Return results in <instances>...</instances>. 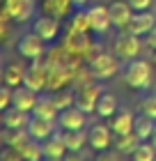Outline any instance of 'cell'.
<instances>
[{
  "label": "cell",
  "instance_id": "6da1fadb",
  "mask_svg": "<svg viewBox=\"0 0 156 161\" xmlns=\"http://www.w3.org/2000/svg\"><path fill=\"white\" fill-rule=\"evenodd\" d=\"M87 69L94 80H106L110 76L117 74L120 69V60H117L115 53H106V51H96L94 55H90V62H87Z\"/></svg>",
  "mask_w": 156,
  "mask_h": 161
},
{
  "label": "cell",
  "instance_id": "7a4b0ae2",
  "mask_svg": "<svg viewBox=\"0 0 156 161\" xmlns=\"http://www.w3.org/2000/svg\"><path fill=\"white\" fill-rule=\"evenodd\" d=\"M140 51H143L140 37H138V35H133V32H129V30H122L115 37V42H113V53L117 55V60H120V62L136 60V58L140 55Z\"/></svg>",
  "mask_w": 156,
  "mask_h": 161
},
{
  "label": "cell",
  "instance_id": "3957f363",
  "mask_svg": "<svg viewBox=\"0 0 156 161\" xmlns=\"http://www.w3.org/2000/svg\"><path fill=\"white\" fill-rule=\"evenodd\" d=\"M124 80L126 85L133 87V90H145L149 87L152 83V67L147 60H131L126 62V69H124Z\"/></svg>",
  "mask_w": 156,
  "mask_h": 161
},
{
  "label": "cell",
  "instance_id": "277c9868",
  "mask_svg": "<svg viewBox=\"0 0 156 161\" xmlns=\"http://www.w3.org/2000/svg\"><path fill=\"white\" fill-rule=\"evenodd\" d=\"M16 51L21 58H25V60H39V58L46 55V42H44L39 35H37L35 30L21 35L19 42H16Z\"/></svg>",
  "mask_w": 156,
  "mask_h": 161
},
{
  "label": "cell",
  "instance_id": "5b68a950",
  "mask_svg": "<svg viewBox=\"0 0 156 161\" xmlns=\"http://www.w3.org/2000/svg\"><path fill=\"white\" fill-rule=\"evenodd\" d=\"M23 85L32 87L35 92H44L48 87V67H46V62H44V58L30 60V64L25 67Z\"/></svg>",
  "mask_w": 156,
  "mask_h": 161
},
{
  "label": "cell",
  "instance_id": "8992f818",
  "mask_svg": "<svg viewBox=\"0 0 156 161\" xmlns=\"http://www.w3.org/2000/svg\"><path fill=\"white\" fill-rule=\"evenodd\" d=\"M101 92H103L101 83H90V80H87L83 85H76V106L83 108L87 115H92L94 108H96V101L101 97Z\"/></svg>",
  "mask_w": 156,
  "mask_h": 161
},
{
  "label": "cell",
  "instance_id": "52a82bcc",
  "mask_svg": "<svg viewBox=\"0 0 156 161\" xmlns=\"http://www.w3.org/2000/svg\"><path fill=\"white\" fill-rule=\"evenodd\" d=\"M3 9L7 12L9 21L14 23H25L32 19V14L37 9V0H5Z\"/></svg>",
  "mask_w": 156,
  "mask_h": 161
},
{
  "label": "cell",
  "instance_id": "ba28073f",
  "mask_svg": "<svg viewBox=\"0 0 156 161\" xmlns=\"http://www.w3.org/2000/svg\"><path fill=\"white\" fill-rule=\"evenodd\" d=\"M87 122H90V120H87V113L83 111V108H78L76 104L57 113V129H62V131L85 129Z\"/></svg>",
  "mask_w": 156,
  "mask_h": 161
},
{
  "label": "cell",
  "instance_id": "9c48e42d",
  "mask_svg": "<svg viewBox=\"0 0 156 161\" xmlns=\"http://www.w3.org/2000/svg\"><path fill=\"white\" fill-rule=\"evenodd\" d=\"M32 30L39 35L46 44H51V42H55L57 37H60V19L48 16V14H41V16L35 19Z\"/></svg>",
  "mask_w": 156,
  "mask_h": 161
},
{
  "label": "cell",
  "instance_id": "30bf717a",
  "mask_svg": "<svg viewBox=\"0 0 156 161\" xmlns=\"http://www.w3.org/2000/svg\"><path fill=\"white\" fill-rule=\"evenodd\" d=\"M110 143H113V129L110 127L96 122V124H92V127L87 129V145H90L92 150H96V152L108 150Z\"/></svg>",
  "mask_w": 156,
  "mask_h": 161
},
{
  "label": "cell",
  "instance_id": "8fae6325",
  "mask_svg": "<svg viewBox=\"0 0 156 161\" xmlns=\"http://www.w3.org/2000/svg\"><path fill=\"white\" fill-rule=\"evenodd\" d=\"M87 19H90V32L94 35H106L110 30V14H108V7L103 5H92L87 9Z\"/></svg>",
  "mask_w": 156,
  "mask_h": 161
},
{
  "label": "cell",
  "instance_id": "7c38bea8",
  "mask_svg": "<svg viewBox=\"0 0 156 161\" xmlns=\"http://www.w3.org/2000/svg\"><path fill=\"white\" fill-rule=\"evenodd\" d=\"M28 134L35 141H44L48 138L53 131L57 129V120H48V118H39V115H30V122H28Z\"/></svg>",
  "mask_w": 156,
  "mask_h": 161
},
{
  "label": "cell",
  "instance_id": "4fadbf2b",
  "mask_svg": "<svg viewBox=\"0 0 156 161\" xmlns=\"http://www.w3.org/2000/svg\"><path fill=\"white\" fill-rule=\"evenodd\" d=\"M62 46H64L67 51H69L71 55L80 58V55H85L87 51H90L92 42H90V37H87V32H76V30H67V37H64V42H62Z\"/></svg>",
  "mask_w": 156,
  "mask_h": 161
},
{
  "label": "cell",
  "instance_id": "5bb4252c",
  "mask_svg": "<svg viewBox=\"0 0 156 161\" xmlns=\"http://www.w3.org/2000/svg\"><path fill=\"white\" fill-rule=\"evenodd\" d=\"M154 25H156V16L152 12H133V16H131L129 23H126L124 30L138 35V37H145Z\"/></svg>",
  "mask_w": 156,
  "mask_h": 161
},
{
  "label": "cell",
  "instance_id": "9a60e30c",
  "mask_svg": "<svg viewBox=\"0 0 156 161\" xmlns=\"http://www.w3.org/2000/svg\"><path fill=\"white\" fill-rule=\"evenodd\" d=\"M37 94L39 92H35L32 87H28V85L12 87V106H16V108H21V111H25V113H32Z\"/></svg>",
  "mask_w": 156,
  "mask_h": 161
},
{
  "label": "cell",
  "instance_id": "2e32d148",
  "mask_svg": "<svg viewBox=\"0 0 156 161\" xmlns=\"http://www.w3.org/2000/svg\"><path fill=\"white\" fill-rule=\"evenodd\" d=\"M108 14H110V23H113V28L124 30L126 23H129L131 16H133V9H131L129 3H124V0H115V3L108 5Z\"/></svg>",
  "mask_w": 156,
  "mask_h": 161
},
{
  "label": "cell",
  "instance_id": "e0dca14e",
  "mask_svg": "<svg viewBox=\"0 0 156 161\" xmlns=\"http://www.w3.org/2000/svg\"><path fill=\"white\" fill-rule=\"evenodd\" d=\"M57 106H55V97L53 92H39L32 108V115H39V118H48V120H57Z\"/></svg>",
  "mask_w": 156,
  "mask_h": 161
},
{
  "label": "cell",
  "instance_id": "ac0fdd59",
  "mask_svg": "<svg viewBox=\"0 0 156 161\" xmlns=\"http://www.w3.org/2000/svg\"><path fill=\"white\" fill-rule=\"evenodd\" d=\"M37 7H39L41 14H48V16L55 19H64L71 14V0H37Z\"/></svg>",
  "mask_w": 156,
  "mask_h": 161
},
{
  "label": "cell",
  "instance_id": "d6986e66",
  "mask_svg": "<svg viewBox=\"0 0 156 161\" xmlns=\"http://www.w3.org/2000/svg\"><path fill=\"white\" fill-rule=\"evenodd\" d=\"M32 113H25L16 106H9L3 111V129H25Z\"/></svg>",
  "mask_w": 156,
  "mask_h": 161
},
{
  "label": "cell",
  "instance_id": "ffe728a7",
  "mask_svg": "<svg viewBox=\"0 0 156 161\" xmlns=\"http://www.w3.org/2000/svg\"><path fill=\"white\" fill-rule=\"evenodd\" d=\"M41 150H44V157H55V159H62L67 154V145H64V138H62V129L60 131H53L48 138L41 141Z\"/></svg>",
  "mask_w": 156,
  "mask_h": 161
},
{
  "label": "cell",
  "instance_id": "44dd1931",
  "mask_svg": "<svg viewBox=\"0 0 156 161\" xmlns=\"http://www.w3.org/2000/svg\"><path fill=\"white\" fill-rule=\"evenodd\" d=\"M117 108H120V101H117V97L103 90V92H101V97H99V101H96L94 113L99 115V118H103V120H110V118H113V115L117 113Z\"/></svg>",
  "mask_w": 156,
  "mask_h": 161
},
{
  "label": "cell",
  "instance_id": "7402d4cb",
  "mask_svg": "<svg viewBox=\"0 0 156 161\" xmlns=\"http://www.w3.org/2000/svg\"><path fill=\"white\" fill-rule=\"evenodd\" d=\"M110 120H113V122H110L113 134L120 136V134H131V131H133V120H136V115H133L131 111H117Z\"/></svg>",
  "mask_w": 156,
  "mask_h": 161
},
{
  "label": "cell",
  "instance_id": "603a6c76",
  "mask_svg": "<svg viewBox=\"0 0 156 161\" xmlns=\"http://www.w3.org/2000/svg\"><path fill=\"white\" fill-rule=\"evenodd\" d=\"M23 76H25V67L23 64H19V62L5 64V69H3V83L5 85H9V87L23 85Z\"/></svg>",
  "mask_w": 156,
  "mask_h": 161
},
{
  "label": "cell",
  "instance_id": "cb8c5ba5",
  "mask_svg": "<svg viewBox=\"0 0 156 161\" xmlns=\"http://www.w3.org/2000/svg\"><path fill=\"white\" fill-rule=\"evenodd\" d=\"M154 127H156V120L147 118L145 113L136 115V120H133V134H136L140 141H149V136H152Z\"/></svg>",
  "mask_w": 156,
  "mask_h": 161
},
{
  "label": "cell",
  "instance_id": "d4e9b609",
  "mask_svg": "<svg viewBox=\"0 0 156 161\" xmlns=\"http://www.w3.org/2000/svg\"><path fill=\"white\" fill-rule=\"evenodd\" d=\"M113 143H115V150L120 152V154H126V157H131L133 154V150L140 145V138L133 134H120L117 138H113Z\"/></svg>",
  "mask_w": 156,
  "mask_h": 161
},
{
  "label": "cell",
  "instance_id": "484cf974",
  "mask_svg": "<svg viewBox=\"0 0 156 161\" xmlns=\"http://www.w3.org/2000/svg\"><path fill=\"white\" fill-rule=\"evenodd\" d=\"M67 152L69 150H83L87 145V131L85 129H73V131H62Z\"/></svg>",
  "mask_w": 156,
  "mask_h": 161
},
{
  "label": "cell",
  "instance_id": "4316f807",
  "mask_svg": "<svg viewBox=\"0 0 156 161\" xmlns=\"http://www.w3.org/2000/svg\"><path fill=\"white\" fill-rule=\"evenodd\" d=\"M23 161H41L44 150H41V141H35V138H28V141L19 147Z\"/></svg>",
  "mask_w": 156,
  "mask_h": 161
},
{
  "label": "cell",
  "instance_id": "83f0119b",
  "mask_svg": "<svg viewBox=\"0 0 156 161\" xmlns=\"http://www.w3.org/2000/svg\"><path fill=\"white\" fill-rule=\"evenodd\" d=\"M0 134H3L5 145H9V147H16V150L28 141V138H30L28 129H0Z\"/></svg>",
  "mask_w": 156,
  "mask_h": 161
},
{
  "label": "cell",
  "instance_id": "f1b7e54d",
  "mask_svg": "<svg viewBox=\"0 0 156 161\" xmlns=\"http://www.w3.org/2000/svg\"><path fill=\"white\" fill-rule=\"evenodd\" d=\"M53 97H55L57 111H64V108L76 104V90H71V87H60V90L53 92Z\"/></svg>",
  "mask_w": 156,
  "mask_h": 161
},
{
  "label": "cell",
  "instance_id": "f546056e",
  "mask_svg": "<svg viewBox=\"0 0 156 161\" xmlns=\"http://www.w3.org/2000/svg\"><path fill=\"white\" fill-rule=\"evenodd\" d=\"M69 30L76 32H90V19H87V9H76L69 19Z\"/></svg>",
  "mask_w": 156,
  "mask_h": 161
},
{
  "label": "cell",
  "instance_id": "4dcf8cb0",
  "mask_svg": "<svg viewBox=\"0 0 156 161\" xmlns=\"http://www.w3.org/2000/svg\"><path fill=\"white\" fill-rule=\"evenodd\" d=\"M154 159H156V147L149 141H140V145L131 154V161H154Z\"/></svg>",
  "mask_w": 156,
  "mask_h": 161
},
{
  "label": "cell",
  "instance_id": "1f68e13d",
  "mask_svg": "<svg viewBox=\"0 0 156 161\" xmlns=\"http://www.w3.org/2000/svg\"><path fill=\"white\" fill-rule=\"evenodd\" d=\"M140 113H145L147 118L156 120V94H147L140 99Z\"/></svg>",
  "mask_w": 156,
  "mask_h": 161
},
{
  "label": "cell",
  "instance_id": "d6a6232c",
  "mask_svg": "<svg viewBox=\"0 0 156 161\" xmlns=\"http://www.w3.org/2000/svg\"><path fill=\"white\" fill-rule=\"evenodd\" d=\"M0 161H23V157H21V152L16 147L3 145V150H0Z\"/></svg>",
  "mask_w": 156,
  "mask_h": 161
},
{
  "label": "cell",
  "instance_id": "836d02e7",
  "mask_svg": "<svg viewBox=\"0 0 156 161\" xmlns=\"http://www.w3.org/2000/svg\"><path fill=\"white\" fill-rule=\"evenodd\" d=\"M12 106V87L9 85H0V113L5 111V108Z\"/></svg>",
  "mask_w": 156,
  "mask_h": 161
},
{
  "label": "cell",
  "instance_id": "e575fe53",
  "mask_svg": "<svg viewBox=\"0 0 156 161\" xmlns=\"http://www.w3.org/2000/svg\"><path fill=\"white\" fill-rule=\"evenodd\" d=\"M94 161H122V159H120V152L117 150L115 152L113 150H101L99 154L94 157Z\"/></svg>",
  "mask_w": 156,
  "mask_h": 161
},
{
  "label": "cell",
  "instance_id": "d590c367",
  "mask_svg": "<svg viewBox=\"0 0 156 161\" xmlns=\"http://www.w3.org/2000/svg\"><path fill=\"white\" fill-rule=\"evenodd\" d=\"M62 161H87V157H85V147H83V150H69V152L62 157Z\"/></svg>",
  "mask_w": 156,
  "mask_h": 161
},
{
  "label": "cell",
  "instance_id": "8d00e7d4",
  "mask_svg": "<svg viewBox=\"0 0 156 161\" xmlns=\"http://www.w3.org/2000/svg\"><path fill=\"white\" fill-rule=\"evenodd\" d=\"M126 3L131 5V9H133V12H147V9L152 7L154 0H126Z\"/></svg>",
  "mask_w": 156,
  "mask_h": 161
},
{
  "label": "cell",
  "instance_id": "74e56055",
  "mask_svg": "<svg viewBox=\"0 0 156 161\" xmlns=\"http://www.w3.org/2000/svg\"><path fill=\"white\" fill-rule=\"evenodd\" d=\"M145 46H147V48H152V51H156V25L145 35Z\"/></svg>",
  "mask_w": 156,
  "mask_h": 161
},
{
  "label": "cell",
  "instance_id": "f35d334b",
  "mask_svg": "<svg viewBox=\"0 0 156 161\" xmlns=\"http://www.w3.org/2000/svg\"><path fill=\"white\" fill-rule=\"evenodd\" d=\"M87 3H90V0H71V5L76 7V9H83V7H85Z\"/></svg>",
  "mask_w": 156,
  "mask_h": 161
},
{
  "label": "cell",
  "instance_id": "ab89813d",
  "mask_svg": "<svg viewBox=\"0 0 156 161\" xmlns=\"http://www.w3.org/2000/svg\"><path fill=\"white\" fill-rule=\"evenodd\" d=\"M149 143L156 147V127H154V131H152V136H149Z\"/></svg>",
  "mask_w": 156,
  "mask_h": 161
},
{
  "label": "cell",
  "instance_id": "60d3db41",
  "mask_svg": "<svg viewBox=\"0 0 156 161\" xmlns=\"http://www.w3.org/2000/svg\"><path fill=\"white\" fill-rule=\"evenodd\" d=\"M3 69H5V64H3V58H0V85H3Z\"/></svg>",
  "mask_w": 156,
  "mask_h": 161
},
{
  "label": "cell",
  "instance_id": "b9f144b4",
  "mask_svg": "<svg viewBox=\"0 0 156 161\" xmlns=\"http://www.w3.org/2000/svg\"><path fill=\"white\" fill-rule=\"evenodd\" d=\"M41 161H62V159H55V157H41Z\"/></svg>",
  "mask_w": 156,
  "mask_h": 161
},
{
  "label": "cell",
  "instance_id": "7bdbcfd3",
  "mask_svg": "<svg viewBox=\"0 0 156 161\" xmlns=\"http://www.w3.org/2000/svg\"><path fill=\"white\" fill-rule=\"evenodd\" d=\"M3 145H5V141H3V134H0V150H3Z\"/></svg>",
  "mask_w": 156,
  "mask_h": 161
},
{
  "label": "cell",
  "instance_id": "ee69618b",
  "mask_svg": "<svg viewBox=\"0 0 156 161\" xmlns=\"http://www.w3.org/2000/svg\"><path fill=\"white\" fill-rule=\"evenodd\" d=\"M0 129H3V113H0Z\"/></svg>",
  "mask_w": 156,
  "mask_h": 161
},
{
  "label": "cell",
  "instance_id": "f6af8a7d",
  "mask_svg": "<svg viewBox=\"0 0 156 161\" xmlns=\"http://www.w3.org/2000/svg\"><path fill=\"white\" fill-rule=\"evenodd\" d=\"M3 3H5V0H0V7H3Z\"/></svg>",
  "mask_w": 156,
  "mask_h": 161
},
{
  "label": "cell",
  "instance_id": "bcb514c9",
  "mask_svg": "<svg viewBox=\"0 0 156 161\" xmlns=\"http://www.w3.org/2000/svg\"><path fill=\"white\" fill-rule=\"evenodd\" d=\"M154 60H156V51H154Z\"/></svg>",
  "mask_w": 156,
  "mask_h": 161
},
{
  "label": "cell",
  "instance_id": "7dc6e473",
  "mask_svg": "<svg viewBox=\"0 0 156 161\" xmlns=\"http://www.w3.org/2000/svg\"><path fill=\"white\" fill-rule=\"evenodd\" d=\"M92 161H94V159H92Z\"/></svg>",
  "mask_w": 156,
  "mask_h": 161
},
{
  "label": "cell",
  "instance_id": "c3c4849f",
  "mask_svg": "<svg viewBox=\"0 0 156 161\" xmlns=\"http://www.w3.org/2000/svg\"><path fill=\"white\" fill-rule=\"evenodd\" d=\"M154 161H156V159H154Z\"/></svg>",
  "mask_w": 156,
  "mask_h": 161
}]
</instances>
